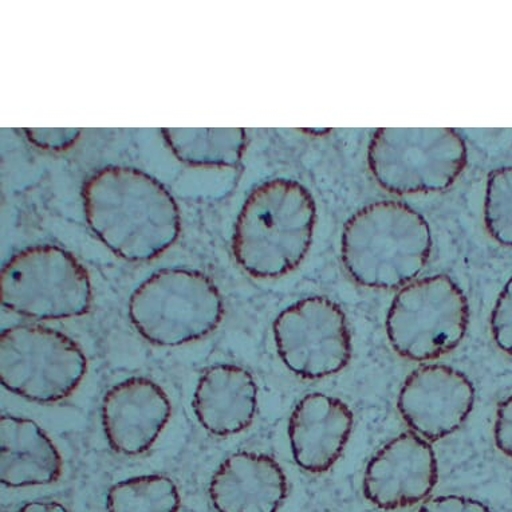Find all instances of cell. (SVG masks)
I'll use <instances>...</instances> for the list:
<instances>
[{"mask_svg": "<svg viewBox=\"0 0 512 512\" xmlns=\"http://www.w3.org/2000/svg\"><path fill=\"white\" fill-rule=\"evenodd\" d=\"M222 294L207 275L164 269L145 279L129 301V317L141 336L161 346L200 340L223 318Z\"/></svg>", "mask_w": 512, "mask_h": 512, "instance_id": "obj_4", "label": "cell"}, {"mask_svg": "<svg viewBox=\"0 0 512 512\" xmlns=\"http://www.w3.org/2000/svg\"><path fill=\"white\" fill-rule=\"evenodd\" d=\"M274 337L287 368L310 380L340 372L352 357L345 313L329 298H306L287 307L275 319Z\"/></svg>", "mask_w": 512, "mask_h": 512, "instance_id": "obj_9", "label": "cell"}, {"mask_svg": "<svg viewBox=\"0 0 512 512\" xmlns=\"http://www.w3.org/2000/svg\"><path fill=\"white\" fill-rule=\"evenodd\" d=\"M353 427V413L336 399L313 393L303 397L289 424L291 451L303 470L325 472L340 458Z\"/></svg>", "mask_w": 512, "mask_h": 512, "instance_id": "obj_13", "label": "cell"}, {"mask_svg": "<svg viewBox=\"0 0 512 512\" xmlns=\"http://www.w3.org/2000/svg\"><path fill=\"white\" fill-rule=\"evenodd\" d=\"M437 483L435 452L423 437L401 433L366 467L364 494L382 510L415 506L431 494Z\"/></svg>", "mask_w": 512, "mask_h": 512, "instance_id": "obj_11", "label": "cell"}, {"mask_svg": "<svg viewBox=\"0 0 512 512\" xmlns=\"http://www.w3.org/2000/svg\"><path fill=\"white\" fill-rule=\"evenodd\" d=\"M86 368L80 346L57 330L18 325L0 336L3 387L35 403H57L72 395Z\"/></svg>", "mask_w": 512, "mask_h": 512, "instance_id": "obj_8", "label": "cell"}, {"mask_svg": "<svg viewBox=\"0 0 512 512\" xmlns=\"http://www.w3.org/2000/svg\"><path fill=\"white\" fill-rule=\"evenodd\" d=\"M307 133H319V135H325V133H329L330 129H305Z\"/></svg>", "mask_w": 512, "mask_h": 512, "instance_id": "obj_25", "label": "cell"}, {"mask_svg": "<svg viewBox=\"0 0 512 512\" xmlns=\"http://www.w3.org/2000/svg\"><path fill=\"white\" fill-rule=\"evenodd\" d=\"M258 392L251 374L239 366L218 365L199 380L194 411L199 423L216 436L242 432L254 420Z\"/></svg>", "mask_w": 512, "mask_h": 512, "instance_id": "obj_15", "label": "cell"}, {"mask_svg": "<svg viewBox=\"0 0 512 512\" xmlns=\"http://www.w3.org/2000/svg\"><path fill=\"white\" fill-rule=\"evenodd\" d=\"M171 417L163 389L148 378H129L106 393L102 423L106 439L122 455L148 451Z\"/></svg>", "mask_w": 512, "mask_h": 512, "instance_id": "obj_12", "label": "cell"}, {"mask_svg": "<svg viewBox=\"0 0 512 512\" xmlns=\"http://www.w3.org/2000/svg\"><path fill=\"white\" fill-rule=\"evenodd\" d=\"M17 512H68V510L57 502H31L19 508Z\"/></svg>", "mask_w": 512, "mask_h": 512, "instance_id": "obj_24", "label": "cell"}, {"mask_svg": "<svg viewBox=\"0 0 512 512\" xmlns=\"http://www.w3.org/2000/svg\"><path fill=\"white\" fill-rule=\"evenodd\" d=\"M173 155L192 167H238L246 151L243 128L161 129Z\"/></svg>", "mask_w": 512, "mask_h": 512, "instance_id": "obj_17", "label": "cell"}, {"mask_svg": "<svg viewBox=\"0 0 512 512\" xmlns=\"http://www.w3.org/2000/svg\"><path fill=\"white\" fill-rule=\"evenodd\" d=\"M470 307L462 289L447 275L409 283L392 302L387 332L393 349L412 361L436 360L463 340Z\"/></svg>", "mask_w": 512, "mask_h": 512, "instance_id": "obj_7", "label": "cell"}, {"mask_svg": "<svg viewBox=\"0 0 512 512\" xmlns=\"http://www.w3.org/2000/svg\"><path fill=\"white\" fill-rule=\"evenodd\" d=\"M474 401V385L462 372L451 366L425 365L405 381L399 409L416 435L436 441L466 421Z\"/></svg>", "mask_w": 512, "mask_h": 512, "instance_id": "obj_10", "label": "cell"}, {"mask_svg": "<svg viewBox=\"0 0 512 512\" xmlns=\"http://www.w3.org/2000/svg\"><path fill=\"white\" fill-rule=\"evenodd\" d=\"M495 443L500 452L512 459V396L496 412Z\"/></svg>", "mask_w": 512, "mask_h": 512, "instance_id": "obj_23", "label": "cell"}, {"mask_svg": "<svg viewBox=\"0 0 512 512\" xmlns=\"http://www.w3.org/2000/svg\"><path fill=\"white\" fill-rule=\"evenodd\" d=\"M427 220L407 204L377 202L356 212L342 234V262L350 277L369 289L409 285L431 254Z\"/></svg>", "mask_w": 512, "mask_h": 512, "instance_id": "obj_3", "label": "cell"}, {"mask_svg": "<svg viewBox=\"0 0 512 512\" xmlns=\"http://www.w3.org/2000/svg\"><path fill=\"white\" fill-rule=\"evenodd\" d=\"M317 208L302 184L266 181L244 202L236 219V262L256 278H279L297 269L313 242Z\"/></svg>", "mask_w": 512, "mask_h": 512, "instance_id": "obj_2", "label": "cell"}, {"mask_svg": "<svg viewBox=\"0 0 512 512\" xmlns=\"http://www.w3.org/2000/svg\"><path fill=\"white\" fill-rule=\"evenodd\" d=\"M27 139L35 147L46 151L61 152L69 149L80 139L81 129L49 128V129H23Z\"/></svg>", "mask_w": 512, "mask_h": 512, "instance_id": "obj_21", "label": "cell"}, {"mask_svg": "<svg viewBox=\"0 0 512 512\" xmlns=\"http://www.w3.org/2000/svg\"><path fill=\"white\" fill-rule=\"evenodd\" d=\"M419 512H491L478 500L464 496H437L428 500Z\"/></svg>", "mask_w": 512, "mask_h": 512, "instance_id": "obj_22", "label": "cell"}, {"mask_svg": "<svg viewBox=\"0 0 512 512\" xmlns=\"http://www.w3.org/2000/svg\"><path fill=\"white\" fill-rule=\"evenodd\" d=\"M106 506L109 512H179L180 495L167 476H139L110 488Z\"/></svg>", "mask_w": 512, "mask_h": 512, "instance_id": "obj_18", "label": "cell"}, {"mask_svg": "<svg viewBox=\"0 0 512 512\" xmlns=\"http://www.w3.org/2000/svg\"><path fill=\"white\" fill-rule=\"evenodd\" d=\"M210 495L218 512H277L287 495L286 475L270 456L239 452L212 476Z\"/></svg>", "mask_w": 512, "mask_h": 512, "instance_id": "obj_14", "label": "cell"}, {"mask_svg": "<svg viewBox=\"0 0 512 512\" xmlns=\"http://www.w3.org/2000/svg\"><path fill=\"white\" fill-rule=\"evenodd\" d=\"M467 145L451 128H382L370 141L374 179L396 195L450 188L467 165Z\"/></svg>", "mask_w": 512, "mask_h": 512, "instance_id": "obj_5", "label": "cell"}, {"mask_svg": "<svg viewBox=\"0 0 512 512\" xmlns=\"http://www.w3.org/2000/svg\"><path fill=\"white\" fill-rule=\"evenodd\" d=\"M82 198L90 230L125 261H152L179 238L175 199L140 169L102 168L86 180Z\"/></svg>", "mask_w": 512, "mask_h": 512, "instance_id": "obj_1", "label": "cell"}, {"mask_svg": "<svg viewBox=\"0 0 512 512\" xmlns=\"http://www.w3.org/2000/svg\"><path fill=\"white\" fill-rule=\"evenodd\" d=\"M62 458L34 421L0 417V480L7 487L43 486L62 475Z\"/></svg>", "mask_w": 512, "mask_h": 512, "instance_id": "obj_16", "label": "cell"}, {"mask_svg": "<svg viewBox=\"0 0 512 512\" xmlns=\"http://www.w3.org/2000/svg\"><path fill=\"white\" fill-rule=\"evenodd\" d=\"M491 330L496 345L512 356V278L496 301L491 315Z\"/></svg>", "mask_w": 512, "mask_h": 512, "instance_id": "obj_20", "label": "cell"}, {"mask_svg": "<svg viewBox=\"0 0 512 512\" xmlns=\"http://www.w3.org/2000/svg\"><path fill=\"white\" fill-rule=\"evenodd\" d=\"M3 307L35 319H68L88 313L93 302L88 271L57 246L25 248L0 277Z\"/></svg>", "mask_w": 512, "mask_h": 512, "instance_id": "obj_6", "label": "cell"}, {"mask_svg": "<svg viewBox=\"0 0 512 512\" xmlns=\"http://www.w3.org/2000/svg\"><path fill=\"white\" fill-rule=\"evenodd\" d=\"M484 223L496 242L512 247V167L496 169L488 177Z\"/></svg>", "mask_w": 512, "mask_h": 512, "instance_id": "obj_19", "label": "cell"}]
</instances>
